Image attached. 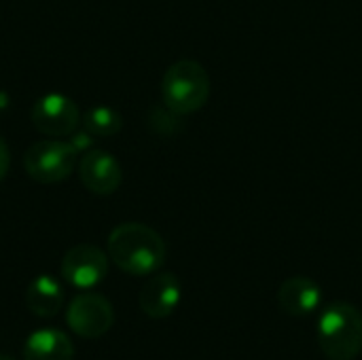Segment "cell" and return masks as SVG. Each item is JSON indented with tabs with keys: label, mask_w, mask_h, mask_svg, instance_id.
<instances>
[{
	"label": "cell",
	"mask_w": 362,
	"mask_h": 360,
	"mask_svg": "<svg viewBox=\"0 0 362 360\" xmlns=\"http://www.w3.org/2000/svg\"><path fill=\"white\" fill-rule=\"evenodd\" d=\"M165 255L163 238L142 223H123L108 236L110 261L129 276L155 274L165 263Z\"/></svg>",
	"instance_id": "6da1fadb"
},
{
	"label": "cell",
	"mask_w": 362,
	"mask_h": 360,
	"mask_svg": "<svg viewBox=\"0 0 362 360\" xmlns=\"http://www.w3.org/2000/svg\"><path fill=\"white\" fill-rule=\"evenodd\" d=\"M318 346L329 360H354L362 352V312L348 301H333L318 320Z\"/></svg>",
	"instance_id": "7a4b0ae2"
},
{
	"label": "cell",
	"mask_w": 362,
	"mask_h": 360,
	"mask_svg": "<svg viewBox=\"0 0 362 360\" xmlns=\"http://www.w3.org/2000/svg\"><path fill=\"white\" fill-rule=\"evenodd\" d=\"M210 74L195 59H180L172 64L161 81L163 104L176 115H191L206 106L210 98Z\"/></svg>",
	"instance_id": "3957f363"
},
{
	"label": "cell",
	"mask_w": 362,
	"mask_h": 360,
	"mask_svg": "<svg viewBox=\"0 0 362 360\" xmlns=\"http://www.w3.org/2000/svg\"><path fill=\"white\" fill-rule=\"evenodd\" d=\"M76 151L70 142L59 138H45L34 142L23 155V170L40 185H57L66 180L76 166Z\"/></svg>",
	"instance_id": "277c9868"
},
{
	"label": "cell",
	"mask_w": 362,
	"mask_h": 360,
	"mask_svg": "<svg viewBox=\"0 0 362 360\" xmlns=\"http://www.w3.org/2000/svg\"><path fill=\"white\" fill-rule=\"evenodd\" d=\"M32 125L47 138L72 136L81 123V110L76 102L64 93H47L38 98L30 112Z\"/></svg>",
	"instance_id": "5b68a950"
},
{
	"label": "cell",
	"mask_w": 362,
	"mask_h": 360,
	"mask_svg": "<svg viewBox=\"0 0 362 360\" xmlns=\"http://www.w3.org/2000/svg\"><path fill=\"white\" fill-rule=\"evenodd\" d=\"M66 323L72 333L83 339H98L106 335L115 323V310L110 301L95 293H83L74 297L66 312Z\"/></svg>",
	"instance_id": "8992f818"
},
{
	"label": "cell",
	"mask_w": 362,
	"mask_h": 360,
	"mask_svg": "<svg viewBox=\"0 0 362 360\" xmlns=\"http://www.w3.org/2000/svg\"><path fill=\"white\" fill-rule=\"evenodd\" d=\"M108 274V255L91 244L70 248L62 259V278L76 289L89 291Z\"/></svg>",
	"instance_id": "52a82bcc"
},
{
	"label": "cell",
	"mask_w": 362,
	"mask_h": 360,
	"mask_svg": "<svg viewBox=\"0 0 362 360\" xmlns=\"http://www.w3.org/2000/svg\"><path fill=\"white\" fill-rule=\"evenodd\" d=\"M78 178L95 195H112L123 180L119 161L100 149H89L78 161Z\"/></svg>",
	"instance_id": "ba28073f"
},
{
	"label": "cell",
	"mask_w": 362,
	"mask_h": 360,
	"mask_svg": "<svg viewBox=\"0 0 362 360\" xmlns=\"http://www.w3.org/2000/svg\"><path fill=\"white\" fill-rule=\"evenodd\" d=\"M180 297H182L180 280L170 272H161L155 274L148 282H144L138 295V303L148 318L163 320L172 316V312L178 308Z\"/></svg>",
	"instance_id": "9c48e42d"
},
{
	"label": "cell",
	"mask_w": 362,
	"mask_h": 360,
	"mask_svg": "<svg viewBox=\"0 0 362 360\" xmlns=\"http://www.w3.org/2000/svg\"><path fill=\"white\" fill-rule=\"evenodd\" d=\"M322 301V289L308 276H293L278 289L280 308L293 318H305L318 310Z\"/></svg>",
	"instance_id": "30bf717a"
},
{
	"label": "cell",
	"mask_w": 362,
	"mask_h": 360,
	"mask_svg": "<svg viewBox=\"0 0 362 360\" xmlns=\"http://www.w3.org/2000/svg\"><path fill=\"white\" fill-rule=\"evenodd\" d=\"M74 346L70 337L57 329L34 331L23 346V360H72Z\"/></svg>",
	"instance_id": "8fae6325"
},
{
	"label": "cell",
	"mask_w": 362,
	"mask_h": 360,
	"mask_svg": "<svg viewBox=\"0 0 362 360\" xmlns=\"http://www.w3.org/2000/svg\"><path fill=\"white\" fill-rule=\"evenodd\" d=\"M25 306L38 318H53L64 306V289L53 276H38L25 291Z\"/></svg>",
	"instance_id": "7c38bea8"
},
{
	"label": "cell",
	"mask_w": 362,
	"mask_h": 360,
	"mask_svg": "<svg viewBox=\"0 0 362 360\" xmlns=\"http://www.w3.org/2000/svg\"><path fill=\"white\" fill-rule=\"evenodd\" d=\"M123 121L115 108L108 106H93L83 115V129L89 132L93 138H108L121 129Z\"/></svg>",
	"instance_id": "4fadbf2b"
},
{
	"label": "cell",
	"mask_w": 362,
	"mask_h": 360,
	"mask_svg": "<svg viewBox=\"0 0 362 360\" xmlns=\"http://www.w3.org/2000/svg\"><path fill=\"white\" fill-rule=\"evenodd\" d=\"M72 146H74V151L81 155V153H87L89 149H91V144H93V136L89 134V132H78V134H72V138L68 140Z\"/></svg>",
	"instance_id": "5bb4252c"
},
{
	"label": "cell",
	"mask_w": 362,
	"mask_h": 360,
	"mask_svg": "<svg viewBox=\"0 0 362 360\" xmlns=\"http://www.w3.org/2000/svg\"><path fill=\"white\" fill-rule=\"evenodd\" d=\"M8 166H11V153H8V146H6V142L0 138V180L6 176V172H8Z\"/></svg>",
	"instance_id": "9a60e30c"
},
{
	"label": "cell",
	"mask_w": 362,
	"mask_h": 360,
	"mask_svg": "<svg viewBox=\"0 0 362 360\" xmlns=\"http://www.w3.org/2000/svg\"><path fill=\"white\" fill-rule=\"evenodd\" d=\"M0 360H13L11 356H4V354H0Z\"/></svg>",
	"instance_id": "2e32d148"
}]
</instances>
